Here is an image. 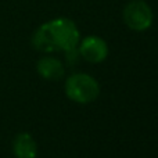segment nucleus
<instances>
[{"mask_svg":"<svg viewBox=\"0 0 158 158\" xmlns=\"http://www.w3.org/2000/svg\"><path fill=\"white\" fill-rule=\"evenodd\" d=\"M81 40L79 29L72 19L65 17L50 19L42 24L32 36V46L38 52H67L78 47Z\"/></svg>","mask_w":158,"mask_h":158,"instance_id":"obj_1","label":"nucleus"},{"mask_svg":"<svg viewBox=\"0 0 158 158\" xmlns=\"http://www.w3.org/2000/svg\"><path fill=\"white\" fill-rule=\"evenodd\" d=\"M125 25L135 32H144L153 25L154 14L144 0H131L122 11Z\"/></svg>","mask_w":158,"mask_h":158,"instance_id":"obj_3","label":"nucleus"},{"mask_svg":"<svg viewBox=\"0 0 158 158\" xmlns=\"http://www.w3.org/2000/svg\"><path fill=\"white\" fill-rule=\"evenodd\" d=\"M64 53H65V60L69 65H75L78 58L81 57V56H79V52H78V47L71 49V50H67V52H64Z\"/></svg>","mask_w":158,"mask_h":158,"instance_id":"obj_7","label":"nucleus"},{"mask_svg":"<svg viewBox=\"0 0 158 158\" xmlns=\"http://www.w3.org/2000/svg\"><path fill=\"white\" fill-rule=\"evenodd\" d=\"M65 94L71 101L78 104H89L100 94V85L92 75L77 72L67 78Z\"/></svg>","mask_w":158,"mask_h":158,"instance_id":"obj_2","label":"nucleus"},{"mask_svg":"<svg viewBox=\"0 0 158 158\" xmlns=\"http://www.w3.org/2000/svg\"><path fill=\"white\" fill-rule=\"evenodd\" d=\"M38 74L46 81H60L64 77V64L56 57H43L38 61Z\"/></svg>","mask_w":158,"mask_h":158,"instance_id":"obj_6","label":"nucleus"},{"mask_svg":"<svg viewBox=\"0 0 158 158\" xmlns=\"http://www.w3.org/2000/svg\"><path fill=\"white\" fill-rule=\"evenodd\" d=\"M78 52L83 60L90 64H100L108 56V44L103 38L96 35H89L79 40Z\"/></svg>","mask_w":158,"mask_h":158,"instance_id":"obj_4","label":"nucleus"},{"mask_svg":"<svg viewBox=\"0 0 158 158\" xmlns=\"http://www.w3.org/2000/svg\"><path fill=\"white\" fill-rule=\"evenodd\" d=\"M13 153L17 158H36L38 156V144L31 133L22 132L14 137Z\"/></svg>","mask_w":158,"mask_h":158,"instance_id":"obj_5","label":"nucleus"}]
</instances>
